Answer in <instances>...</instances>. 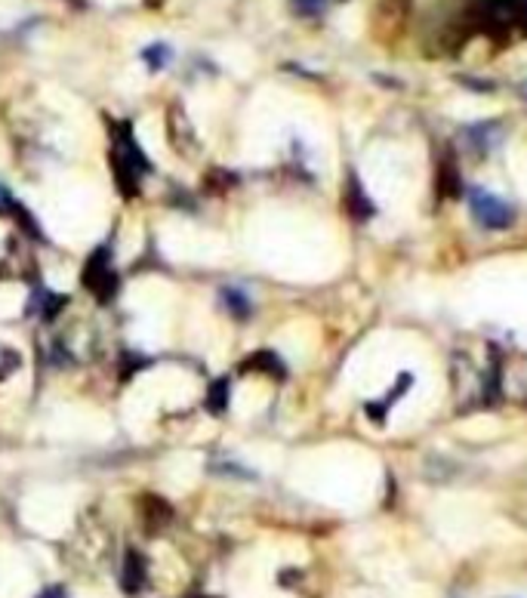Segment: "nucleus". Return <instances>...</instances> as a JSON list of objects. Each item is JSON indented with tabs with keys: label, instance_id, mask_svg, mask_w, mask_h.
I'll return each instance as SVG.
<instances>
[{
	"label": "nucleus",
	"instance_id": "nucleus-1",
	"mask_svg": "<svg viewBox=\"0 0 527 598\" xmlns=\"http://www.w3.org/2000/svg\"><path fill=\"white\" fill-rule=\"evenodd\" d=\"M81 281L102 305L115 303L117 294H121V275L111 266V244L96 247L93 253L87 256V262H83L81 269Z\"/></svg>",
	"mask_w": 527,
	"mask_h": 598
},
{
	"label": "nucleus",
	"instance_id": "nucleus-2",
	"mask_svg": "<svg viewBox=\"0 0 527 598\" xmlns=\"http://www.w3.org/2000/svg\"><path fill=\"white\" fill-rule=\"evenodd\" d=\"M111 158H117L121 164H127L130 170H136L139 176H145V173H155V164L149 161V155L142 151V145L136 142L133 136V124L130 121H121V124H111Z\"/></svg>",
	"mask_w": 527,
	"mask_h": 598
},
{
	"label": "nucleus",
	"instance_id": "nucleus-3",
	"mask_svg": "<svg viewBox=\"0 0 527 598\" xmlns=\"http://www.w3.org/2000/svg\"><path fill=\"white\" fill-rule=\"evenodd\" d=\"M469 204H472V217L481 222L484 228H506V226H512V219H515L512 207L506 204V201H499L497 194H490V192L475 189L472 192Z\"/></svg>",
	"mask_w": 527,
	"mask_h": 598
},
{
	"label": "nucleus",
	"instance_id": "nucleus-4",
	"mask_svg": "<svg viewBox=\"0 0 527 598\" xmlns=\"http://www.w3.org/2000/svg\"><path fill=\"white\" fill-rule=\"evenodd\" d=\"M145 577H149V568H145V559L139 549H127L123 552V565H121V589L127 595L142 593Z\"/></svg>",
	"mask_w": 527,
	"mask_h": 598
},
{
	"label": "nucleus",
	"instance_id": "nucleus-5",
	"mask_svg": "<svg viewBox=\"0 0 527 598\" xmlns=\"http://www.w3.org/2000/svg\"><path fill=\"white\" fill-rule=\"evenodd\" d=\"M142 516H145V525H149L151 531H161V527H166L173 521V509H170L166 500L149 493V497H142Z\"/></svg>",
	"mask_w": 527,
	"mask_h": 598
},
{
	"label": "nucleus",
	"instance_id": "nucleus-6",
	"mask_svg": "<svg viewBox=\"0 0 527 598\" xmlns=\"http://www.w3.org/2000/svg\"><path fill=\"white\" fill-rule=\"evenodd\" d=\"M219 299H222V305H225L228 315L238 318V321H247V318L253 315V299H250L241 287H222Z\"/></svg>",
	"mask_w": 527,
	"mask_h": 598
},
{
	"label": "nucleus",
	"instance_id": "nucleus-7",
	"mask_svg": "<svg viewBox=\"0 0 527 598\" xmlns=\"http://www.w3.org/2000/svg\"><path fill=\"white\" fill-rule=\"evenodd\" d=\"M241 371H259V373H268V377H287V367L281 364V358H277L275 352H253L244 364H241Z\"/></svg>",
	"mask_w": 527,
	"mask_h": 598
},
{
	"label": "nucleus",
	"instance_id": "nucleus-8",
	"mask_svg": "<svg viewBox=\"0 0 527 598\" xmlns=\"http://www.w3.org/2000/svg\"><path fill=\"white\" fill-rule=\"evenodd\" d=\"M228 398H232V382H228V377L213 380L210 389H207V410L210 414H225Z\"/></svg>",
	"mask_w": 527,
	"mask_h": 598
},
{
	"label": "nucleus",
	"instance_id": "nucleus-9",
	"mask_svg": "<svg viewBox=\"0 0 527 598\" xmlns=\"http://www.w3.org/2000/svg\"><path fill=\"white\" fill-rule=\"evenodd\" d=\"M170 59H173V50L166 44H151L142 50V62L151 68V72H161V68L170 65Z\"/></svg>",
	"mask_w": 527,
	"mask_h": 598
},
{
	"label": "nucleus",
	"instance_id": "nucleus-10",
	"mask_svg": "<svg viewBox=\"0 0 527 598\" xmlns=\"http://www.w3.org/2000/svg\"><path fill=\"white\" fill-rule=\"evenodd\" d=\"M149 364H151V358H142V355H136V352H123V358H121V380L130 382L139 371H145Z\"/></svg>",
	"mask_w": 527,
	"mask_h": 598
},
{
	"label": "nucleus",
	"instance_id": "nucleus-11",
	"mask_svg": "<svg viewBox=\"0 0 527 598\" xmlns=\"http://www.w3.org/2000/svg\"><path fill=\"white\" fill-rule=\"evenodd\" d=\"M68 299L62 296V294H47L44 296V305H40V318L44 321H55V315L62 312V305H65Z\"/></svg>",
	"mask_w": 527,
	"mask_h": 598
},
{
	"label": "nucleus",
	"instance_id": "nucleus-12",
	"mask_svg": "<svg viewBox=\"0 0 527 598\" xmlns=\"http://www.w3.org/2000/svg\"><path fill=\"white\" fill-rule=\"evenodd\" d=\"M438 179H441V194H460V170H447V164H444Z\"/></svg>",
	"mask_w": 527,
	"mask_h": 598
},
{
	"label": "nucleus",
	"instance_id": "nucleus-13",
	"mask_svg": "<svg viewBox=\"0 0 527 598\" xmlns=\"http://www.w3.org/2000/svg\"><path fill=\"white\" fill-rule=\"evenodd\" d=\"M16 207H19V201L13 198L6 185H0V217H13V213H16Z\"/></svg>",
	"mask_w": 527,
	"mask_h": 598
},
{
	"label": "nucleus",
	"instance_id": "nucleus-14",
	"mask_svg": "<svg viewBox=\"0 0 527 598\" xmlns=\"http://www.w3.org/2000/svg\"><path fill=\"white\" fill-rule=\"evenodd\" d=\"M296 6H300L302 13H318L324 6V0H296Z\"/></svg>",
	"mask_w": 527,
	"mask_h": 598
},
{
	"label": "nucleus",
	"instance_id": "nucleus-15",
	"mask_svg": "<svg viewBox=\"0 0 527 598\" xmlns=\"http://www.w3.org/2000/svg\"><path fill=\"white\" fill-rule=\"evenodd\" d=\"M38 598H65V589L62 586H50V589H44Z\"/></svg>",
	"mask_w": 527,
	"mask_h": 598
}]
</instances>
